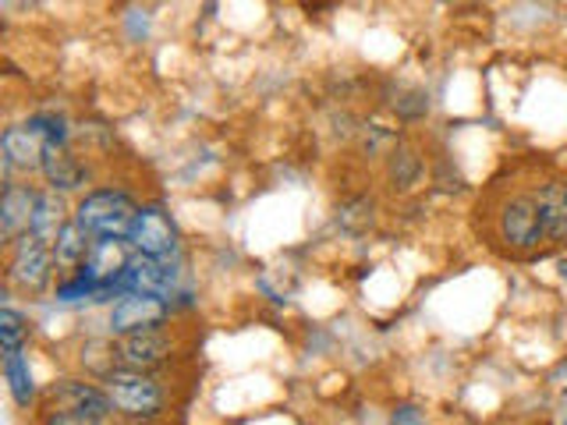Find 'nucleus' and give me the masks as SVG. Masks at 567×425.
Listing matches in <instances>:
<instances>
[{"label":"nucleus","mask_w":567,"mask_h":425,"mask_svg":"<svg viewBox=\"0 0 567 425\" xmlns=\"http://www.w3.org/2000/svg\"><path fill=\"white\" fill-rule=\"evenodd\" d=\"M40 412H85V415H114L111 397L106 390L96 383H85V380H58L53 383L43 401H40Z\"/></svg>","instance_id":"7"},{"label":"nucleus","mask_w":567,"mask_h":425,"mask_svg":"<svg viewBox=\"0 0 567 425\" xmlns=\"http://www.w3.org/2000/svg\"><path fill=\"white\" fill-rule=\"evenodd\" d=\"M106 397H111L114 415L132 418V422H153L164 415L167 407V390L153 372H132V369H114L111 376L100 380Z\"/></svg>","instance_id":"1"},{"label":"nucleus","mask_w":567,"mask_h":425,"mask_svg":"<svg viewBox=\"0 0 567 425\" xmlns=\"http://www.w3.org/2000/svg\"><path fill=\"white\" fill-rule=\"evenodd\" d=\"M124 241H128L132 252L142 259H164L167 262L177 256L182 235H177V224L164 206H142Z\"/></svg>","instance_id":"6"},{"label":"nucleus","mask_w":567,"mask_h":425,"mask_svg":"<svg viewBox=\"0 0 567 425\" xmlns=\"http://www.w3.org/2000/svg\"><path fill=\"white\" fill-rule=\"evenodd\" d=\"M43 425H103L106 418L100 415H85V412H40Z\"/></svg>","instance_id":"18"},{"label":"nucleus","mask_w":567,"mask_h":425,"mask_svg":"<svg viewBox=\"0 0 567 425\" xmlns=\"http://www.w3.org/2000/svg\"><path fill=\"white\" fill-rule=\"evenodd\" d=\"M29 336H32V323L25 312H18L14 305L0 309V344H4V354L25 351Z\"/></svg>","instance_id":"17"},{"label":"nucleus","mask_w":567,"mask_h":425,"mask_svg":"<svg viewBox=\"0 0 567 425\" xmlns=\"http://www.w3.org/2000/svg\"><path fill=\"white\" fill-rule=\"evenodd\" d=\"M35 206H40V188L35 185L14 182L4 188V195H0V241H4L8 248L32 230Z\"/></svg>","instance_id":"9"},{"label":"nucleus","mask_w":567,"mask_h":425,"mask_svg":"<svg viewBox=\"0 0 567 425\" xmlns=\"http://www.w3.org/2000/svg\"><path fill=\"white\" fill-rule=\"evenodd\" d=\"M138 203L132 199L128 191L121 188H93L85 191L79 206H75V220L93 235L100 238H128V230L138 217Z\"/></svg>","instance_id":"2"},{"label":"nucleus","mask_w":567,"mask_h":425,"mask_svg":"<svg viewBox=\"0 0 567 425\" xmlns=\"http://www.w3.org/2000/svg\"><path fill=\"white\" fill-rule=\"evenodd\" d=\"M58 270V259H53V248L40 241L35 235L18 238L8 248V262H4V280L8 288L22 291V294H43Z\"/></svg>","instance_id":"4"},{"label":"nucleus","mask_w":567,"mask_h":425,"mask_svg":"<svg viewBox=\"0 0 567 425\" xmlns=\"http://www.w3.org/2000/svg\"><path fill=\"white\" fill-rule=\"evenodd\" d=\"M412 422H419L415 407H401V415H394V425H412Z\"/></svg>","instance_id":"19"},{"label":"nucleus","mask_w":567,"mask_h":425,"mask_svg":"<svg viewBox=\"0 0 567 425\" xmlns=\"http://www.w3.org/2000/svg\"><path fill=\"white\" fill-rule=\"evenodd\" d=\"M50 142L32 128L29 121L22 124H8L4 135H0V164H8L11 170H40L43 156H47Z\"/></svg>","instance_id":"10"},{"label":"nucleus","mask_w":567,"mask_h":425,"mask_svg":"<svg viewBox=\"0 0 567 425\" xmlns=\"http://www.w3.org/2000/svg\"><path fill=\"white\" fill-rule=\"evenodd\" d=\"M496 238H501L511 252H536V248L549 241L539 203H536V188L514 191L496 206Z\"/></svg>","instance_id":"3"},{"label":"nucleus","mask_w":567,"mask_h":425,"mask_svg":"<svg viewBox=\"0 0 567 425\" xmlns=\"http://www.w3.org/2000/svg\"><path fill=\"white\" fill-rule=\"evenodd\" d=\"M174 354V341L167 330H146V333H132V336H117L114 341V359L117 369H132V372H153L159 369Z\"/></svg>","instance_id":"8"},{"label":"nucleus","mask_w":567,"mask_h":425,"mask_svg":"<svg viewBox=\"0 0 567 425\" xmlns=\"http://www.w3.org/2000/svg\"><path fill=\"white\" fill-rule=\"evenodd\" d=\"M386 177H390V185H394V188L408 191L412 185H419V177H422V156L412 146L390 149V156H386Z\"/></svg>","instance_id":"16"},{"label":"nucleus","mask_w":567,"mask_h":425,"mask_svg":"<svg viewBox=\"0 0 567 425\" xmlns=\"http://www.w3.org/2000/svg\"><path fill=\"white\" fill-rule=\"evenodd\" d=\"M4 383H8V394L11 401L29 412V407L40 404V386H35V376H32V362L25 351L18 354H4Z\"/></svg>","instance_id":"14"},{"label":"nucleus","mask_w":567,"mask_h":425,"mask_svg":"<svg viewBox=\"0 0 567 425\" xmlns=\"http://www.w3.org/2000/svg\"><path fill=\"white\" fill-rule=\"evenodd\" d=\"M536 203L549 241H567V177H546L536 188Z\"/></svg>","instance_id":"12"},{"label":"nucleus","mask_w":567,"mask_h":425,"mask_svg":"<svg viewBox=\"0 0 567 425\" xmlns=\"http://www.w3.org/2000/svg\"><path fill=\"white\" fill-rule=\"evenodd\" d=\"M174 315V305L167 298L156 294H121L111 312H106V333L114 336H132L146 330H164L167 319Z\"/></svg>","instance_id":"5"},{"label":"nucleus","mask_w":567,"mask_h":425,"mask_svg":"<svg viewBox=\"0 0 567 425\" xmlns=\"http://www.w3.org/2000/svg\"><path fill=\"white\" fill-rule=\"evenodd\" d=\"M560 425H567V390L560 394Z\"/></svg>","instance_id":"20"},{"label":"nucleus","mask_w":567,"mask_h":425,"mask_svg":"<svg viewBox=\"0 0 567 425\" xmlns=\"http://www.w3.org/2000/svg\"><path fill=\"white\" fill-rule=\"evenodd\" d=\"M71 217H75V212H68L64 195H58V191H40V206H35V217H32V230H29V235H35V238L47 241L53 248V241H58V235H61L64 224Z\"/></svg>","instance_id":"15"},{"label":"nucleus","mask_w":567,"mask_h":425,"mask_svg":"<svg viewBox=\"0 0 567 425\" xmlns=\"http://www.w3.org/2000/svg\"><path fill=\"white\" fill-rule=\"evenodd\" d=\"M43 182H47V191H58V195H68V191H82L89 185V164L71 149V146H47V156H43Z\"/></svg>","instance_id":"11"},{"label":"nucleus","mask_w":567,"mask_h":425,"mask_svg":"<svg viewBox=\"0 0 567 425\" xmlns=\"http://www.w3.org/2000/svg\"><path fill=\"white\" fill-rule=\"evenodd\" d=\"M93 235L71 217L68 224H64V230L58 235V241H53V259H58V270H64V273H75V270H82L85 266V259H89V252H93Z\"/></svg>","instance_id":"13"}]
</instances>
